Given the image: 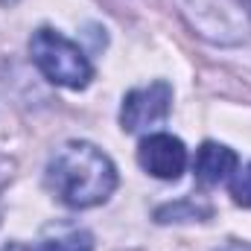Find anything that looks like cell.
I'll return each mask as SVG.
<instances>
[{"label": "cell", "mask_w": 251, "mask_h": 251, "mask_svg": "<svg viewBox=\"0 0 251 251\" xmlns=\"http://www.w3.org/2000/svg\"><path fill=\"white\" fill-rule=\"evenodd\" d=\"M0 181H3V178H0Z\"/></svg>", "instance_id": "cell-12"}, {"label": "cell", "mask_w": 251, "mask_h": 251, "mask_svg": "<svg viewBox=\"0 0 251 251\" xmlns=\"http://www.w3.org/2000/svg\"><path fill=\"white\" fill-rule=\"evenodd\" d=\"M237 164H240V158H237V152L234 149H228V146H222V143H213V140H207V143H201L199 146V152H196V161H193V173H196V178L201 181V184H219V181H225L234 170H237Z\"/></svg>", "instance_id": "cell-6"}, {"label": "cell", "mask_w": 251, "mask_h": 251, "mask_svg": "<svg viewBox=\"0 0 251 251\" xmlns=\"http://www.w3.org/2000/svg\"><path fill=\"white\" fill-rule=\"evenodd\" d=\"M12 3H18V0H0V6H12Z\"/></svg>", "instance_id": "cell-11"}, {"label": "cell", "mask_w": 251, "mask_h": 251, "mask_svg": "<svg viewBox=\"0 0 251 251\" xmlns=\"http://www.w3.org/2000/svg\"><path fill=\"white\" fill-rule=\"evenodd\" d=\"M210 213V207L207 204H196V201H190V199H184V201H176V204H167V207H161L155 216H158V222H181V219H199V216H207Z\"/></svg>", "instance_id": "cell-8"}, {"label": "cell", "mask_w": 251, "mask_h": 251, "mask_svg": "<svg viewBox=\"0 0 251 251\" xmlns=\"http://www.w3.org/2000/svg\"><path fill=\"white\" fill-rule=\"evenodd\" d=\"M47 187L67 207H97L114 193L117 170L111 158L94 143L70 140L53 152L47 164Z\"/></svg>", "instance_id": "cell-1"}, {"label": "cell", "mask_w": 251, "mask_h": 251, "mask_svg": "<svg viewBox=\"0 0 251 251\" xmlns=\"http://www.w3.org/2000/svg\"><path fill=\"white\" fill-rule=\"evenodd\" d=\"M29 53H32V62L38 64V70L53 85L82 91L94 79V67L88 62V56L73 41H67L62 32H56L50 26H41L38 32H32Z\"/></svg>", "instance_id": "cell-3"}, {"label": "cell", "mask_w": 251, "mask_h": 251, "mask_svg": "<svg viewBox=\"0 0 251 251\" xmlns=\"http://www.w3.org/2000/svg\"><path fill=\"white\" fill-rule=\"evenodd\" d=\"M216 251H251L249 243H225L222 249H216Z\"/></svg>", "instance_id": "cell-10"}, {"label": "cell", "mask_w": 251, "mask_h": 251, "mask_svg": "<svg viewBox=\"0 0 251 251\" xmlns=\"http://www.w3.org/2000/svg\"><path fill=\"white\" fill-rule=\"evenodd\" d=\"M231 196H234L237 204L251 207V164L243 167V170L234 176V181H231Z\"/></svg>", "instance_id": "cell-9"}, {"label": "cell", "mask_w": 251, "mask_h": 251, "mask_svg": "<svg viewBox=\"0 0 251 251\" xmlns=\"http://www.w3.org/2000/svg\"><path fill=\"white\" fill-rule=\"evenodd\" d=\"M170 105H173V88L164 79L149 82V85L134 88L123 97L120 123L126 131H146V128L167 120Z\"/></svg>", "instance_id": "cell-4"}, {"label": "cell", "mask_w": 251, "mask_h": 251, "mask_svg": "<svg viewBox=\"0 0 251 251\" xmlns=\"http://www.w3.org/2000/svg\"><path fill=\"white\" fill-rule=\"evenodd\" d=\"M137 161L149 176H155L161 181H176L187 170V149L178 137L158 131V134H149L140 140Z\"/></svg>", "instance_id": "cell-5"}, {"label": "cell", "mask_w": 251, "mask_h": 251, "mask_svg": "<svg viewBox=\"0 0 251 251\" xmlns=\"http://www.w3.org/2000/svg\"><path fill=\"white\" fill-rule=\"evenodd\" d=\"M35 251H94V237L85 228H59L56 234H47Z\"/></svg>", "instance_id": "cell-7"}, {"label": "cell", "mask_w": 251, "mask_h": 251, "mask_svg": "<svg viewBox=\"0 0 251 251\" xmlns=\"http://www.w3.org/2000/svg\"><path fill=\"white\" fill-rule=\"evenodd\" d=\"M187 26L216 47L246 44L251 35V18L243 0H176Z\"/></svg>", "instance_id": "cell-2"}]
</instances>
